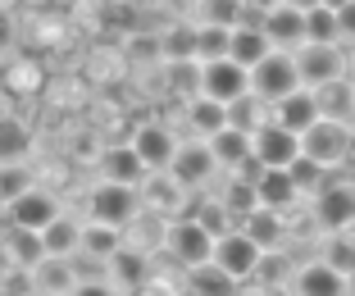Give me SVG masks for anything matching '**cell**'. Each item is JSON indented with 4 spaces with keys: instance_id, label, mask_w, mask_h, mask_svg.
<instances>
[{
    "instance_id": "obj_6",
    "label": "cell",
    "mask_w": 355,
    "mask_h": 296,
    "mask_svg": "<svg viewBox=\"0 0 355 296\" xmlns=\"http://www.w3.org/2000/svg\"><path fill=\"white\" fill-rule=\"evenodd\" d=\"M296 69H301V82L310 87V92H319V87L346 78V55H342V46L305 42L301 51H296Z\"/></svg>"
},
{
    "instance_id": "obj_40",
    "label": "cell",
    "mask_w": 355,
    "mask_h": 296,
    "mask_svg": "<svg viewBox=\"0 0 355 296\" xmlns=\"http://www.w3.org/2000/svg\"><path fill=\"white\" fill-rule=\"evenodd\" d=\"M37 187V178H32L23 164H0V205L10 210L19 196H28V191Z\"/></svg>"
},
{
    "instance_id": "obj_5",
    "label": "cell",
    "mask_w": 355,
    "mask_h": 296,
    "mask_svg": "<svg viewBox=\"0 0 355 296\" xmlns=\"http://www.w3.org/2000/svg\"><path fill=\"white\" fill-rule=\"evenodd\" d=\"M96 223H110V228H128V223L141 214V191L137 187H119V182H101L87 201Z\"/></svg>"
},
{
    "instance_id": "obj_42",
    "label": "cell",
    "mask_w": 355,
    "mask_h": 296,
    "mask_svg": "<svg viewBox=\"0 0 355 296\" xmlns=\"http://www.w3.org/2000/svg\"><path fill=\"white\" fill-rule=\"evenodd\" d=\"M319 173H324V169H319V164H314V159H296V164H292V178H296V187H301V191H310L314 187V182H319Z\"/></svg>"
},
{
    "instance_id": "obj_16",
    "label": "cell",
    "mask_w": 355,
    "mask_h": 296,
    "mask_svg": "<svg viewBox=\"0 0 355 296\" xmlns=\"http://www.w3.org/2000/svg\"><path fill=\"white\" fill-rule=\"evenodd\" d=\"M209 150L219 159V169H232V173H246L255 164V137L241 132V128H223L219 137H209Z\"/></svg>"
},
{
    "instance_id": "obj_21",
    "label": "cell",
    "mask_w": 355,
    "mask_h": 296,
    "mask_svg": "<svg viewBox=\"0 0 355 296\" xmlns=\"http://www.w3.org/2000/svg\"><path fill=\"white\" fill-rule=\"evenodd\" d=\"M105 278L119 287V292H137L141 283H150V255L132 251V246H123V251L105 265Z\"/></svg>"
},
{
    "instance_id": "obj_43",
    "label": "cell",
    "mask_w": 355,
    "mask_h": 296,
    "mask_svg": "<svg viewBox=\"0 0 355 296\" xmlns=\"http://www.w3.org/2000/svg\"><path fill=\"white\" fill-rule=\"evenodd\" d=\"M73 296H119V287L110 278H96V283H78Z\"/></svg>"
},
{
    "instance_id": "obj_13",
    "label": "cell",
    "mask_w": 355,
    "mask_h": 296,
    "mask_svg": "<svg viewBox=\"0 0 355 296\" xmlns=\"http://www.w3.org/2000/svg\"><path fill=\"white\" fill-rule=\"evenodd\" d=\"M260 28L273 42V51H292L296 55L305 46V10H296V5H278V10L260 14Z\"/></svg>"
},
{
    "instance_id": "obj_51",
    "label": "cell",
    "mask_w": 355,
    "mask_h": 296,
    "mask_svg": "<svg viewBox=\"0 0 355 296\" xmlns=\"http://www.w3.org/2000/svg\"><path fill=\"white\" fill-rule=\"evenodd\" d=\"M0 69H5V64H0Z\"/></svg>"
},
{
    "instance_id": "obj_46",
    "label": "cell",
    "mask_w": 355,
    "mask_h": 296,
    "mask_svg": "<svg viewBox=\"0 0 355 296\" xmlns=\"http://www.w3.org/2000/svg\"><path fill=\"white\" fill-rule=\"evenodd\" d=\"M337 23H342V42H355V0L337 10Z\"/></svg>"
},
{
    "instance_id": "obj_12",
    "label": "cell",
    "mask_w": 355,
    "mask_h": 296,
    "mask_svg": "<svg viewBox=\"0 0 355 296\" xmlns=\"http://www.w3.org/2000/svg\"><path fill=\"white\" fill-rule=\"evenodd\" d=\"M173 173L182 187H205L214 173H219V159H214V150H209V141H182L178 146V155H173Z\"/></svg>"
},
{
    "instance_id": "obj_35",
    "label": "cell",
    "mask_w": 355,
    "mask_h": 296,
    "mask_svg": "<svg viewBox=\"0 0 355 296\" xmlns=\"http://www.w3.org/2000/svg\"><path fill=\"white\" fill-rule=\"evenodd\" d=\"M191 219H196L200 228L214 237V242H219V237H228V233H237V214H232L219 196H214V201H200L196 210H191Z\"/></svg>"
},
{
    "instance_id": "obj_7",
    "label": "cell",
    "mask_w": 355,
    "mask_h": 296,
    "mask_svg": "<svg viewBox=\"0 0 355 296\" xmlns=\"http://www.w3.org/2000/svg\"><path fill=\"white\" fill-rule=\"evenodd\" d=\"M260 260H264V251L237 228V233H228V237H219V242H214V260H209V265H219L228 278L246 283V278L260 274Z\"/></svg>"
},
{
    "instance_id": "obj_47",
    "label": "cell",
    "mask_w": 355,
    "mask_h": 296,
    "mask_svg": "<svg viewBox=\"0 0 355 296\" xmlns=\"http://www.w3.org/2000/svg\"><path fill=\"white\" fill-rule=\"evenodd\" d=\"M132 296H178V292H173V283H164V278H150V283H141Z\"/></svg>"
},
{
    "instance_id": "obj_29",
    "label": "cell",
    "mask_w": 355,
    "mask_h": 296,
    "mask_svg": "<svg viewBox=\"0 0 355 296\" xmlns=\"http://www.w3.org/2000/svg\"><path fill=\"white\" fill-rule=\"evenodd\" d=\"M273 123V105L269 101H260V96H241L237 105H228V128H241V132H260V128H269Z\"/></svg>"
},
{
    "instance_id": "obj_30",
    "label": "cell",
    "mask_w": 355,
    "mask_h": 296,
    "mask_svg": "<svg viewBox=\"0 0 355 296\" xmlns=\"http://www.w3.org/2000/svg\"><path fill=\"white\" fill-rule=\"evenodd\" d=\"M83 251L96 255V260H114L119 251H123V228H110V223H83Z\"/></svg>"
},
{
    "instance_id": "obj_20",
    "label": "cell",
    "mask_w": 355,
    "mask_h": 296,
    "mask_svg": "<svg viewBox=\"0 0 355 296\" xmlns=\"http://www.w3.org/2000/svg\"><path fill=\"white\" fill-rule=\"evenodd\" d=\"M123 246H132V251H141V255L164 251V246H168V219L141 210V214H137V219L123 228Z\"/></svg>"
},
{
    "instance_id": "obj_26",
    "label": "cell",
    "mask_w": 355,
    "mask_h": 296,
    "mask_svg": "<svg viewBox=\"0 0 355 296\" xmlns=\"http://www.w3.org/2000/svg\"><path fill=\"white\" fill-rule=\"evenodd\" d=\"M241 233L251 237V242L260 246L264 255H273L282 242H287V223H282L278 210H255L251 219H241Z\"/></svg>"
},
{
    "instance_id": "obj_34",
    "label": "cell",
    "mask_w": 355,
    "mask_h": 296,
    "mask_svg": "<svg viewBox=\"0 0 355 296\" xmlns=\"http://www.w3.org/2000/svg\"><path fill=\"white\" fill-rule=\"evenodd\" d=\"M187 287H191V296H237V278H228L219 265L187 269Z\"/></svg>"
},
{
    "instance_id": "obj_1",
    "label": "cell",
    "mask_w": 355,
    "mask_h": 296,
    "mask_svg": "<svg viewBox=\"0 0 355 296\" xmlns=\"http://www.w3.org/2000/svg\"><path fill=\"white\" fill-rule=\"evenodd\" d=\"M301 69H296V55L292 51H273L264 64H255L251 69V92L260 96V101H269V105H278V101H287V96L301 92Z\"/></svg>"
},
{
    "instance_id": "obj_49",
    "label": "cell",
    "mask_w": 355,
    "mask_h": 296,
    "mask_svg": "<svg viewBox=\"0 0 355 296\" xmlns=\"http://www.w3.org/2000/svg\"><path fill=\"white\" fill-rule=\"evenodd\" d=\"M282 5H296V10H319L324 0H282Z\"/></svg>"
},
{
    "instance_id": "obj_23",
    "label": "cell",
    "mask_w": 355,
    "mask_h": 296,
    "mask_svg": "<svg viewBox=\"0 0 355 296\" xmlns=\"http://www.w3.org/2000/svg\"><path fill=\"white\" fill-rule=\"evenodd\" d=\"M273 55V42L264 37L260 23H241V28H232V51L228 60H237L241 69H255V64H264Z\"/></svg>"
},
{
    "instance_id": "obj_32",
    "label": "cell",
    "mask_w": 355,
    "mask_h": 296,
    "mask_svg": "<svg viewBox=\"0 0 355 296\" xmlns=\"http://www.w3.org/2000/svg\"><path fill=\"white\" fill-rule=\"evenodd\" d=\"M159 42H164V64H187V60H196L200 28H191V23H173L168 32H159Z\"/></svg>"
},
{
    "instance_id": "obj_9",
    "label": "cell",
    "mask_w": 355,
    "mask_h": 296,
    "mask_svg": "<svg viewBox=\"0 0 355 296\" xmlns=\"http://www.w3.org/2000/svg\"><path fill=\"white\" fill-rule=\"evenodd\" d=\"M178 146H182V141H178L164 123H137V132H132V150L141 155V164H146L150 173H168L173 169Z\"/></svg>"
},
{
    "instance_id": "obj_45",
    "label": "cell",
    "mask_w": 355,
    "mask_h": 296,
    "mask_svg": "<svg viewBox=\"0 0 355 296\" xmlns=\"http://www.w3.org/2000/svg\"><path fill=\"white\" fill-rule=\"evenodd\" d=\"M10 46H14V19H10V10H0V60L10 55Z\"/></svg>"
},
{
    "instance_id": "obj_31",
    "label": "cell",
    "mask_w": 355,
    "mask_h": 296,
    "mask_svg": "<svg viewBox=\"0 0 355 296\" xmlns=\"http://www.w3.org/2000/svg\"><path fill=\"white\" fill-rule=\"evenodd\" d=\"M5 251H10V260L19 269H37L46 260V242H42V233H28V228H10V237H5Z\"/></svg>"
},
{
    "instance_id": "obj_44",
    "label": "cell",
    "mask_w": 355,
    "mask_h": 296,
    "mask_svg": "<svg viewBox=\"0 0 355 296\" xmlns=\"http://www.w3.org/2000/svg\"><path fill=\"white\" fill-rule=\"evenodd\" d=\"M328 265H333V269H342V274H351V269H355V251H351V246H333Z\"/></svg>"
},
{
    "instance_id": "obj_2",
    "label": "cell",
    "mask_w": 355,
    "mask_h": 296,
    "mask_svg": "<svg viewBox=\"0 0 355 296\" xmlns=\"http://www.w3.org/2000/svg\"><path fill=\"white\" fill-rule=\"evenodd\" d=\"M301 155L314 159L319 169L346 164V155H351V128H346L342 119H319V123L301 137Z\"/></svg>"
},
{
    "instance_id": "obj_36",
    "label": "cell",
    "mask_w": 355,
    "mask_h": 296,
    "mask_svg": "<svg viewBox=\"0 0 355 296\" xmlns=\"http://www.w3.org/2000/svg\"><path fill=\"white\" fill-rule=\"evenodd\" d=\"M305 42L342 46V23H337V10H328V5H319V10H305Z\"/></svg>"
},
{
    "instance_id": "obj_17",
    "label": "cell",
    "mask_w": 355,
    "mask_h": 296,
    "mask_svg": "<svg viewBox=\"0 0 355 296\" xmlns=\"http://www.w3.org/2000/svg\"><path fill=\"white\" fill-rule=\"evenodd\" d=\"M0 87L10 96L32 101V96L46 92V69L32 60V55H14V60H5V69H0Z\"/></svg>"
},
{
    "instance_id": "obj_25",
    "label": "cell",
    "mask_w": 355,
    "mask_h": 296,
    "mask_svg": "<svg viewBox=\"0 0 355 296\" xmlns=\"http://www.w3.org/2000/svg\"><path fill=\"white\" fill-rule=\"evenodd\" d=\"M182 119H187V128L200 141H209V137H219L223 128H228V105L209 101V96H196L191 105H182Z\"/></svg>"
},
{
    "instance_id": "obj_4",
    "label": "cell",
    "mask_w": 355,
    "mask_h": 296,
    "mask_svg": "<svg viewBox=\"0 0 355 296\" xmlns=\"http://www.w3.org/2000/svg\"><path fill=\"white\" fill-rule=\"evenodd\" d=\"M200 96L219 101V105H237L241 96H251V69H241L237 60L200 64Z\"/></svg>"
},
{
    "instance_id": "obj_37",
    "label": "cell",
    "mask_w": 355,
    "mask_h": 296,
    "mask_svg": "<svg viewBox=\"0 0 355 296\" xmlns=\"http://www.w3.org/2000/svg\"><path fill=\"white\" fill-rule=\"evenodd\" d=\"M223 205H228L237 219H251L255 210H260V191H255V178H246V173H237V178L228 182V191L219 196Z\"/></svg>"
},
{
    "instance_id": "obj_38",
    "label": "cell",
    "mask_w": 355,
    "mask_h": 296,
    "mask_svg": "<svg viewBox=\"0 0 355 296\" xmlns=\"http://www.w3.org/2000/svg\"><path fill=\"white\" fill-rule=\"evenodd\" d=\"M168 96H178L182 105H191L200 96V60L187 64H168Z\"/></svg>"
},
{
    "instance_id": "obj_28",
    "label": "cell",
    "mask_w": 355,
    "mask_h": 296,
    "mask_svg": "<svg viewBox=\"0 0 355 296\" xmlns=\"http://www.w3.org/2000/svg\"><path fill=\"white\" fill-rule=\"evenodd\" d=\"M314 101H319V114H324V119H342V123L355 119V82H351V78H337V82L319 87Z\"/></svg>"
},
{
    "instance_id": "obj_18",
    "label": "cell",
    "mask_w": 355,
    "mask_h": 296,
    "mask_svg": "<svg viewBox=\"0 0 355 296\" xmlns=\"http://www.w3.org/2000/svg\"><path fill=\"white\" fill-rule=\"evenodd\" d=\"M319 119H324V114H319V101H314L310 87H301L296 96H287V101H278V105H273V123L287 128V132H296V137H305Z\"/></svg>"
},
{
    "instance_id": "obj_48",
    "label": "cell",
    "mask_w": 355,
    "mask_h": 296,
    "mask_svg": "<svg viewBox=\"0 0 355 296\" xmlns=\"http://www.w3.org/2000/svg\"><path fill=\"white\" fill-rule=\"evenodd\" d=\"M282 0H246V10H260V14H269V10H278Z\"/></svg>"
},
{
    "instance_id": "obj_10",
    "label": "cell",
    "mask_w": 355,
    "mask_h": 296,
    "mask_svg": "<svg viewBox=\"0 0 355 296\" xmlns=\"http://www.w3.org/2000/svg\"><path fill=\"white\" fill-rule=\"evenodd\" d=\"M314 219L324 223L328 233H351L355 228V187L351 182H328L314 196Z\"/></svg>"
},
{
    "instance_id": "obj_22",
    "label": "cell",
    "mask_w": 355,
    "mask_h": 296,
    "mask_svg": "<svg viewBox=\"0 0 355 296\" xmlns=\"http://www.w3.org/2000/svg\"><path fill=\"white\" fill-rule=\"evenodd\" d=\"M73 287H78V274L69 260L46 255L42 265L32 269V296H73Z\"/></svg>"
},
{
    "instance_id": "obj_19",
    "label": "cell",
    "mask_w": 355,
    "mask_h": 296,
    "mask_svg": "<svg viewBox=\"0 0 355 296\" xmlns=\"http://www.w3.org/2000/svg\"><path fill=\"white\" fill-rule=\"evenodd\" d=\"M255 191H260V210H292L301 201V187H296L292 169H260L255 173Z\"/></svg>"
},
{
    "instance_id": "obj_3",
    "label": "cell",
    "mask_w": 355,
    "mask_h": 296,
    "mask_svg": "<svg viewBox=\"0 0 355 296\" xmlns=\"http://www.w3.org/2000/svg\"><path fill=\"white\" fill-rule=\"evenodd\" d=\"M168 255H173L182 269H200L214 260V237L200 228L191 214H182V219H168Z\"/></svg>"
},
{
    "instance_id": "obj_50",
    "label": "cell",
    "mask_w": 355,
    "mask_h": 296,
    "mask_svg": "<svg viewBox=\"0 0 355 296\" xmlns=\"http://www.w3.org/2000/svg\"><path fill=\"white\" fill-rule=\"evenodd\" d=\"M328 10H342V5H351V0H324Z\"/></svg>"
},
{
    "instance_id": "obj_41",
    "label": "cell",
    "mask_w": 355,
    "mask_h": 296,
    "mask_svg": "<svg viewBox=\"0 0 355 296\" xmlns=\"http://www.w3.org/2000/svg\"><path fill=\"white\" fill-rule=\"evenodd\" d=\"M228 51H232V28H209V23H200L196 60L200 64H214V60H228Z\"/></svg>"
},
{
    "instance_id": "obj_11",
    "label": "cell",
    "mask_w": 355,
    "mask_h": 296,
    "mask_svg": "<svg viewBox=\"0 0 355 296\" xmlns=\"http://www.w3.org/2000/svg\"><path fill=\"white\" fill-rule=\"evenodd\" d=\"M296 159H301V137L296 132H287L278 123L255 132V164L260 169H292Z\"/></svg>"
},
{
    "instance_id": "obj_39",
    "label": "cell",
    "mask_w": 355,
    "mask_h": 296,
    "mask_svg": "<svg viewBox=\"0 0 355 296\" xmlns=\"http://www.w3.org/2000/svg\"><path fill=\"white\" fill-rule=\"evenodd\" d=\"M200 23H209V28H241L246 23V0H200Z\"/></svg>"
},
{
    "instance_id": "obj_33",
    "label": "cell",
    "mask_w": 355,
    "mask_h": 296,
    "mask_svg": "<svg viewBox=\"0 0 355 296\" xmlns=\"http://www.w3.org/2000/svg\"><path fill=\"white\" fill-rule=\"evenodd\" d=\"M32 150V132L28 123L0 114V164H23V155Z\"/></svg>"
},
{
    "instance_id": "obj_24",
    "label": "cell",
    "mask_w": 355,
    "mask_h": 296,
    "mask_svg": "<svg viewBox=\"0 0 355 296\" xmlns=\"http://www.w3.org/2000/svg\"><path fill=\"white\" fill-rule=\"evenodd\" d=\"M296 296H346V274L328 260H314L296 274Z\"/></svg>"
},
{
    "instance_id": "obj_14",
    "label": "cell",
    "mask_w": 355,
    "mask_h": 296,
    "mask_svg": "<svg viewBox=\"0 0 355 296\" xmlns=\"http://www.w3.org/2000/svg\"><path fill=\"white\" fill-rule=\"evenodd\" d=\"M55 219H60V201H55V191H46V187H32L28 196H19V201L10 205V223L14 228H28V233H42Z\"/></svg>"
},
{
    "instance_id": "obj_8",
    "label": "cell",
    "mask_w": 355,
    "mask_h": 296,
    "mask_svg": "<svg viewBox=\"0 0 355 296\" xmlns=\"http://www.w3.org/2000/svg\"><path fill=\"white\" fill-rule=\"evenodd\" d=\"M137 191H141V205H146L150 214H159V219H182V214H191L187 210V191L191 187H182L173 173H150Z\"/></svg>"
},
{
    "instance_id": "obj_15",
    "label": "cell",
    "mask_w": 355,
    "mask_h": 296,
    "mask_svg": "<svg viewBox=\"0 0 355 296\" xmlns=\"http://www.w3.org/2000/svg\"><path fill=\"white\" fill-rule=\"evenodd\" d=\"M150 178V169L141 164V155L132 150V141L101 150V182H119V187H141Z\"/></svg>"
},
{
    "instance_id": "obj_27",
    "label": "cell",
    "mask_w": 355,
    "mask_h": 296,
    "mask_svg": "<svg viewBox=\"0 0 355 296\" xmlns=\"http://www.w3.org/2000/svg\"><path fill=\"white\" fill-rule=\"evenodd\" d=\"M42 242H46V255H55V260H69V255L83 251V223L69 219V214H60L51 228H42Z\"/></svg>"
}]
</instances>
